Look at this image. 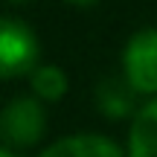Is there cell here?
<instances>
[{
	"label": "cell",
	"mask_w": 157,
	"mask_h": 157,
	"mask_svg": "<svg viewBox=\"0 0 157 157\" xmlns=\"http://www.w3.org/2000/svg\"><path fill=\"white\" fill-rule=\"evenodd\" d=\"M96 102H99L102 113L108 119H122L131 117L134 111V87L125 78H105L96 90Z\"/></svg>",
	"instance_id": "obj_6"
},
{
	"label": "cell",
	"mask_w": 157,
	"mask_h": 157,
	"mask_svg": "<svg viewBox=\"0 0 157 157\" xmlns=\"http://www.w3.org/2000/svg\"><path fill=\"white\" fill-rule=\"evenodd\" d=\"M41 41L23 17L0 15V78H15L38 67Z\"/></svg>",
	"instance_id": "obj_1"
},
{
	"label": "cell",
	"mask_w": 157,
	"mask_h": 157,
	"mask_svg": "<svg viewBox=\"0 0 157 157\" xmlns=\"http://www.w3.org/2000/svg\"><path fill=\"white\" fill-rule=\"evenodd\" d=\"M47 128V113L41 99L15 96L0 111V140L9 146H35Z\"/></svg>",
	"instance_id": "obj_2"
},
{
	"label": "cell",
	"mask_w": 157,
	"mask_h": 157,
	"mask_svg": "<svg viewBox=\"0 0 157 157\" xmlns=\"http://www.w3.org/2000/svg\"><path fill=\"white\" fill-rule=\"evenodd\" d=\"M122 70L134 93H157V29H140L128 38Z\"/></svg>",
	"instance_id": "obj_3"
},
{
	"label": "cell",
	"mask_w": 157,
	"mask_h": 157,
	"mask_svg": "<svg viewBox=\"0 0 157 157\" xmlns=\"http://www.w3.org/2000/svg\"><path fill=\"white\" fill-rule=\"evenodd\" d=\"M0 157H17L12 148H6V146H0Z\"/></svg>",
	"instance_id": "obj_8"
},
{
	"label": "cell",
	"mask_w": 157,
	"mask_h": 157,
	"mask_svg": "<svg viewBox=\"0 0 157 157\" xmlns=\"http://www.w3.org/2000/svg\"><path fill=\"white\" fill-rule=\"evenodd\" d=\"M38 157H125V154L111 137L82 131V134H67L52 140L47 148H41Z\"/></svg>",
	"instance_id": "obj_4"
},
{
	"label": "cell",
	"mask_w": 157,
	"mask_h": 157,
	"mask_svg": "<svg viewBox=\"0 0 157 157\" xmlns=\"http://www.w3.org/2000/svg\"><path fill=\"white\" fill-rule=\"evenodd\" d=\"M29 82H32V90L38 99H61L67 90V76L56 64H38L29 76Z\"/></svg>",
	"instance_id": "obj_7"
},
{
	"label": "cell",
	"mask_w": 157,
	"mask_h": 157,
	"mask_svg": "<svg viewBox=\"0 0 157 157\" xmlns=\"http://www.w3.org/2000/svg\"><path fill=\"white\" fill-rule=\"evenodd\" d=\"M128 157H157V99L146 102L131 119Z\"/></svg>",
	"instance_id": "obj_5"
}]
</instances>
